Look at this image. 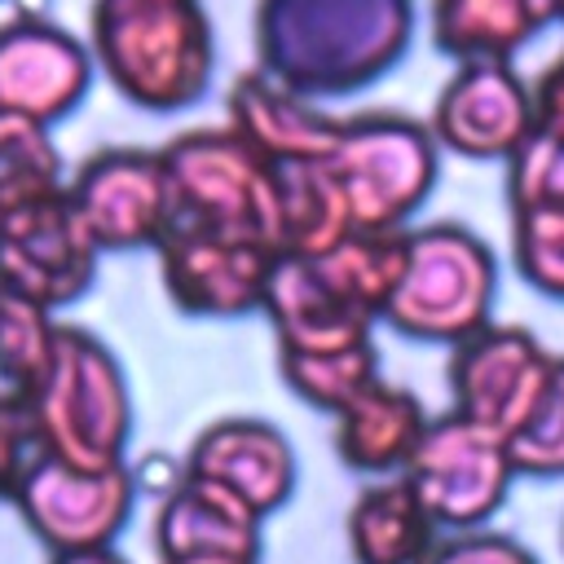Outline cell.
<instances>
[{"label":"cell","instance_id":"6da1fadb","mask_svg":"<svg viewBox=\"0 0 564 564\" xmlns=\"http://www.w3.org/2000/svg\"><path fill=\"white\" fill-rule=\"evenodd\" d=\"M414 31V0H256V66L304 97H344L388 75Z\"/></svg>","mask_w":564,"mask_h":564},{"label":"cell","instance_id":"7a4b0ae2","mask_svg":"<svg viewBox=\"0 0 564 564\" xmlns=\"http://www.w3.org/2000/svg\"><path fill=\"white\" fill-rule=\"evenodd\" d=\"M88 53L141 110H185L212 84V22L203 0H93Z\"/></svg>","mask_w":564,"mask_h":564},{"label":"cell","instance_id":"3957f363","mask_svg":"<svg viewBox=\"0 0 564 564\" xmlns=\"http://www.w3.org/2000/svg\"><path fill=\"white\" fill-rule=\"evenodd\" d=\"M26 401L48 458L70 467H123L132 441L128 375L93 330L62 322L57 348Z\"/></svg>","mask_w":564,"mask_h":564},{"label":"cell","instance_id":"277c9868","mask_svg":"<svg viewBox=\"0 0 564 564\" xmlns=\"http://www.w3.org/2000/svg\"><path fill=\"white\" fill-rule=\"evenodd\" d=\"M498 291V264L485 238L441 220L410 229V256L401 282L383 308V322L419 344H463L489 326Z\"/></svg>","mask_w":564,"mask_h":564},{"label":"cell","instance_id":"5b68a950","mask_svg":"<svg viewBox=\"0 0 564 564\" xmlns=\"http://www.w3.org/2000/svg\"><path fill=\"white\" fill-rule=\"evenodd\" d=\"M326 167L348 203L352 234L405 229L436 185V137L410 115H344Z\"/></svg>","mask_w":564,"mask_h":564},{"label":"cell","instance_id":"8992f818","mask_svg":"<svg viewBox=\"0 0 564 564\" xmlns=\"http://www.w3.org/2000/svg\"><path fill=\"white\" fill-rule=\"evenodd\" d=\"M159 154L172 181L176 225L242 234L273 247V163L229 123L176 132Z\"/></svg>","mask_w":564,"mask_h":564},{"label":"cell","instance_id":"52a82bcc","mask_svg":"<svg viewBox=\"0 0 564 564\" xmlns=\"http://www.w3.org/2000/svg\"><path fill=\"white\" fill-rule=\"evenodd\" d=\"M401 480L419 494L441 533H471L485 529L489 516L507 502L516 467L502 436L449 410L441 419H427V432L401 467Z\"/></svg>","mask_w":564,"mask_h":564},{"label":"cell","instance_id":"ba28073f","mask_svg":"<svg viewBox=\"0 0 564 564\" xmlns=\"http://www.w3.org/2000/svg\"><path fill=\"white\" fill-rule=\"evenodd\" d=\"M66 198L97 251H159V242L176 229L172 181L159 150L106 145L88 154L70 172Z\"/></svg>","mask_w":564,"mask_h":564},{"label":"cell","instance_id":"9c48e42d","mask_svg":"<svg viewBox=\"0 0 564 564\" xmlns=\"http://www.w3.org/2000/svg\"><path fill=\"white\" fill-rule=\"evenodd\" d=\"M137 502V476L123 467H70L44 458L18 494V516L31 538L53 555L110 546Z\"/></svg>","mask_w":564,"mask_h":564},{"label":"cell","instance_id":"30bf717a","mask_svg":"<svg viewBox=\"0 0 564 564\" xmlns=\"http://www.w3.org/2000/svg\"><path fill=\"white\" fill-rule=\"evenodd\" d=\"M551 366L555 352H546L533 330L489 322L449 348V410L507 441L529 419Z\"/></svg>","mask_w":564,"mask_h":564},{"label":"cell","instance_id":"8fae6325","mask_svg":"<svg viewBox=\"0 0 564 564\" xmlns=\"http://www.w3.org/2000/svg\"><path fill=\"white\" fill-rule=\"evenodd\" d=\"M278 251L260 238L176 225L159 242V269L172 304L189 317H247L264 308Z\"/></svg>","mask_w":564,"mask_h":564},{"label":"cell","instance_id":"7c38bea8","mask_svg":"<svg viewBox=\"0 0 564 564\" xmlns=\"http://www.w3.org/2000/svg\"><path fill=\"white\" fill-rule=\"evenodd\" d=\"M97 256L66 189L0 216V282L53 313L93 286Z\"/></svg>","mask_w":564,"mask_h":564},{"label":"cell","instance_id":"4fadbf2b","mask_svg":"<svg viewBox=\"0 0 564 564\" xmlns=\"http://www.w3.org/2000/svg\"><path fill=\"white\" fill-rule=\"evenodd\" d=\"M436 145L463 159H511L533 137L529 84L511 62H458L432 101Z\"/></svg>","mask_w":564,"mask_h":564},{"label":"cell","instance_id":"5bb4252c","mask_svg":"<svg viewBox=\"0 0 564 564\" xmlns=\"http://www.w3.org/2000/svg\"><path fill=\"white\" fill-rule=\"evenodd\" d=\"M93 53L57 22H0V115L53 123L79 106L93 84Z\"/></svg>","mask_w":564,"mask_h":564},{"label":"cell","instance_id":"9a60e30c","mask_svg":"<svg viewBox=\"0 0 564 564\" xmlns=\"http://www.w3.org/2000/svg\"><path fill=\"white\" fill-rule=\"evenodd\" d=\"M181 471L229 489L256 516L278 511L295 494V480H300V463H295L291 441L273 423L251 419V414L207 423L189 441V449L181 458Z\"/></svg>","mask_w":564,"mask_h":564},{"label":"cell","instance_id":"2e32d148","mask_svg":"<svg viewBox=\"0 0 564 564\" xmlns=\"http://www.w3.org/2000/svg\"><path fill=\"white\" fill-rule=\"evenodd\" d=\"M264 516H256L229 489L198 480L176 467V480L163 489L154 507V551L159 560H194V555H238L260 560Z\"/></svg>","mask_w":564,"mask_h":564},{"label":"cell","instance_id":"e0dca14e","mask_svg":"<svg viewBox=\"0 0 564 564\" xmlns=\"http://www.w3.org/2000/svg\"><path fill=\"white\" fill-rule=\"evenodd\" d=\"M229 128L269 163L326 159L339 137V115H326L313 97L278 84L273 75L242 70L225 97Z\"/></svg>","mask_w":564,"mask_h":564},{"label":"cell","instance_id":"ac0fdd59","mask_svg":"<svg viewBox=\"0 0 564 564\" xmlns=\"http://www.w3.org/2000/svg\"><path fill=\"white\" fill-rule=\"evenodd\" d=\"M278 335V352H326L370 344L375 322L352 313L308 256H278L260 308Z\"/></svg>","mask_w":564,"mask_h":564},{"label":"cell","instance_id":"d6986e66","mask_svg":"<svg viewBox=\"0 0 564 564\" xmlns=\"http://www.w3.org/2000/svg\"><path fill=\"white\" fill-rule=\"evenodd\" d=\"M330 419V445L339 463L370 480L401 476V467L427 432V410L419 405V397L388 379H375Z\"/></svg>","mask_w":564,"mask_h":564},{"label":"cell","instance_id":"ffe728a7","mask_svg":"<svg viewBox=\"0 0 564 564\" xmlns=\"http://www.w3.org/2000/svg\"><path fill=\"white\" fill-rule=\"evenodd\" d=\"M344 538L352 564H423L441 542V524L401 476H383L357 489Z\"/></svg>","mask_w":564,"mask_h":564},{"label":"cell","instance_id":"44dd1931","mask_svg":"<svg viewBox=\"0 0 564 564\" xmlns=\"http://www.w3.org/2000/svg\"><path fill=\"white\" fill-rule=\"evenodd\" d=\"M555 18V0H432V44L454 62H511Z\"/></svg>","mask_w":564,"mask_h":564},{"label":"cell","instance_id":"7402d4cb","mask_svg":"<svg viewBox=\"0 0 564 564\" xmlns=\"http://www.w3.org/2000/svg\"><path fill=\"white\" fill-rule=\"evenodd\" d=\"M352 234L348 203L326 159L273 163V247L278 256H322Z\"/></svg>","mask_w":564,"mask_h":564},{"label":"cell","instance_id":"603a6c76","mask_svg":"<svg viewBox=\"0 0 564 564\" xmlns=\"http://www.w3.org/2000/svg\"><path fill=\"white\" fill-rule=\"evenodd\" d=\"M405 256H410V229H388V234H348L330 251L308 260L352 313L383 322V308L401 282Z\"/></svg>","mask_w":564,"mask_h":564},{"label":"cell","instance_id":"cb8c5ba5","mask_svg":"<svg viewBox=\"0 0 564 564\" xmlns=\"http://www.w3.org/2000/svg\"><path fill=\"white\" fill-rule=\"evenodd\" d=\"M278 370L300 401H308L322 414H339L357 392H366L379 379V348L370 339L326 352H278Z\"/></svg>","mask_w":564,"mask_h":564},{"label":"cell","instance_id":"d4e9b609","mask_svg":"<svg viewBox=\"0 0 564 564\" xmlns=\"http://www.w3.org/2000/svg\"><path fill=\"white\" fill-rule=\"evenodd\" d=\"M62 189H66L62 154L48 128L18 115H0V216Z\"/></svg>","mask_w":564,"mask_h":564},{"label":"cell","instance_id":"484cf974","mask_svg":"<svg viewBox=\"0 0 564 564\" xmlns=\"http://www.w3.org/2000/svg\"><path fill=\"white\" fill-rule=\"evenodd\" d=\"M57 330L62 322L53 308L0 282V388L31 392L57 348Z\"/></svg>","mask_w":564,"mask_h":564},{"label":"cell","instance_id":"4316f807","mask_svg":"<svg viewBox=\"0 0 564 564\" xmlns=\"http://www.w3.org/2000/svg\"><path fill=\"white\" fill-rule=\"evenodd\" d=\"M507 454L516 476H538V480L564 476V357L560 352L529 419L507 436Z\"/></svg>","mask_w":564,"mask_h":564},{"label":"cell","instance_id":"83f0119b","mask_svg":"<svg viewBox=\"0 0 564 564\" xmlns=\"http://www.w3.org/2000/svg\"><path fill=\"white\" fill-rule=\"evenodd\" d=\"M511 260L533 291L564 300V212L555 207L511 212Z\"/></svg>","mask_w":564,"mask_h":564},{"label":"cell","instance_id":"f1b7e54d","mask_svg":"<svg viewBox=\"0 0 564 564\" xmlns=\"http://www.w3.org/2000/svg\"><path fill=\"white\" fill-rule=\"evenodd\" d=\"M507 198L511 212H529V207L564 212V137L533 132L507 159Z\"/></svg>","mask_w":564,"mask_h":564},{"label":"cell","instance_id":"f546056e","mask_svg":"<svg viewBox=\"0 0 564 564\" xmlns=\"http://www.w3.org/2000/svg\"><path fill=\"white\" fill-rule=\"evenodd\" d=\"M48 458L26 392L0 388V502H18L31 471Z\"/></svg>","mask_w":564,"mask_h":564},{"label":"cell","instance_id":"4dcf8cb0","mask_svg":"<svg viewBox=\"0 0 564 564\" xmlns=\"http://www.w3.org/2000/svg\"><path fill=\"white\" fill-rule=\"evenodd\" d=\"M423 564H538V555L494 529H471V533H449L436 542V551Z\"/></svg>","mask_w":564,"mask_h":564},{"label":"cell","instance_id":"1f68e13d","mask_svg":"<svg viewBox=\"0 0 564 564\" xmlns=\"http://www.w3.org/2000/svg\"><path fill=\"white\" fill-rule=\"evenodd\" d=\"M529 106H533V132L564 137V48L529 84Z\"/></svg>","mask_w":564,"mask_h":564},{"label":"cell","instance_id":"d6a6232c","mask_svg":"<svg viewBox=\"0 0 564 564\" xmlns=\"http://www.w3.org/2000/svg\"><path fill=\"white\" fill-rule=\"evenodd\" d=\"M48 564H132L128 555H119L115 546H101V551H75V555H53Z\"/></svg>","mask_w":564,"mask_h":564},{"label":"cell","instance_id":"836d02e7","mask_svg":"<svg viewBox=\"0 0 564 564\" xmlns=\"http://www.w3.org/2000/svg\"><path fill=\"white\" fill-rule=\"evenodd\" d=\"M159 564H260V560H238V555H194V560H159Z\"/></svg>","mask_w":564,"mask_h":564},{"label":"cell","instance_id":"e575fe53","mask_svg":"<svg viewBox=\"0 0 564 564\" xmlns=\"http://www.w3.org/2000/svg\"><path fill=\"white\" fill-rule=\"evenodd\" d=\"M555 4H560V13H564V0H555Z\"/></svg>","mask_w":564,"mask_h":564}]
</instances>
